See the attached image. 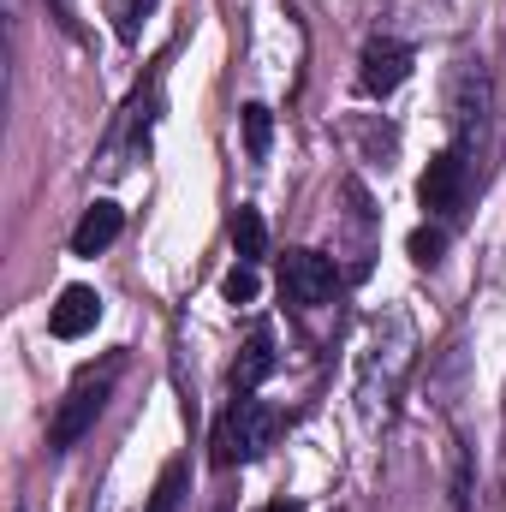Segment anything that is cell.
<instances>
[{
    "instance_id": "8992f818",
    "label": "cell",
    "mask_w": 506,
    "mask_h": 512,
    "mask_svg": "<svg viewBox=\"0 0 506 512\" xmlns=\"http://www.w3.org/2000/svg\"><path fill=\"white\" fill-rule=\"evenodd\" d=\"M465 191H471V155H465L459 143H447V149L429 161L417 197H423L429 215H459V209H465Z\"/></svg>"
},
{
    "instance_id": "9c48e42d",
    "label": "cell",
    "mask_w": 506,
    "mask_h": 512,
    "mask_svg": "<svg viewBox=\"0 0 506 512\" xmlns=\"http://www.w3.org/2000/svg\"><path fill=\"white\" fill-rule=\"evenodd\" d=\"M96 322H102V298H96V286H66V292H60V304L48 310L54 340H84Z\"/></svg>"
},
{
    "instance_id": "30bf717a",
    "label": "cell",
    "mask_w": 506,
    "mask_h": 512,
    "mask_svg": "<svg viewBox=\"0 0 506 512\" xmlns=\"http://www.w3.org/2000/svg\"><path fill=\"white\" fill-rule=\"evenodd\" d=\"M274 376V328L268 322H256L251 340L239 346V358H233V393H256V387Z\"/></svg>"
},
{
    "instance_id": "52a82bcc",
    "label": "cell",
    "mask_w": 506,
    "mask_h": 512,
    "mask_svg": "<svg viewBox=\"0 0 506 512\" xmlns=\"http://www.w3.org/2000/svg\"><path fill=\"white\" fill-rule=\"evenodd\" d=\"M405 78H411V48H405V42H393V36L364 42V60H358V84H364V96H393Z\"/></svg>"
},
{
    "instance_id": "5b68a950",
    "label": "cell",
    "mask_w": 506,
    "mask_h": 512,
    "mask_svg": "<svg viewBox=\"0 0 506 512\" xmlns=\"http://www.w3.org/2000/svg\"><path fill=\"white\" fill-rule=\"evenodd\" d=\"M489 137V72L483 60H459L453 72V143L471 155Z\"/></svg>"
},
{
    "instance_id": "3957f363",
    "label": "cell",
    "mask_w": 506,
    "mask_h": 512,
    "mask_svg": "<svg viewBox=\"0 0 506 512\" xmlns=\"http://www.w3.org/2000/svg\"><path fill=\"white\" fill-rule=\"evenodd\" d=\"M274 435H280L274 405H262L256 393H233V405L221 411V423H215V435H209V459H215L221 471L256 465V459L274 447Z\"/></svg>"
},
{
    "instance_id": "ac0fdd59",
    "label": "cell",
    "mask_w": 506,
    "mask_h": 512,
    "mask_svg": "<svg viewBox=\"0 0 506 512\" xmlns=\"http://www.w3.org/2000/svg\"><path fill=\"white\" fill-rule=\"evenodd\" d=\"M256 512H304V507H292V501H268V507H256Z\"/></svg>"
},
{
    "instance_id": "8fae6325",
    "label": "cell",
    "mask_w": 506,
    "mask_h": 512,
    "mask_svg": "<svg viewBox=\"0 0 506 512\" xmlns=\"http://www.w3.org/2000/svg\"><path fill=\"white\" fill-rule=\"evenodd\" d=\"M120 227H126V209L120 203H90L84 221L72 227V256H102L120 239Z\"/></svg>"
},
{
    "instance_id": "277c9868",
    "label": "cell",
    "mask_w": 506,
    "mask_h": 512,
    "mask_svg": "<svg viewBox=\"0 0 506 512\" xmlns=\"http://www.w3.org/2000/svg\"><path fill=\"white\" fill-rule=\"evenodd\" d=\"M334 292H340V268L322 251H286L280 256V298H286L298 316L322 310Z\"/></svg>"
},
{
    "instance_id": "4fadbf2b",
    "label": "cell",
    "mask_w": 506,
    "mask_h": 512,
    "mask_svg": "<svg viewBox=\"0 0 506 512\" xmlns=\"http://www.w3.org/2000/svg\"><path fill=\"white\" fill-rule=\"evenodd\" d=\"M179 507H185V459L161 465V477H155V489H149V507H143V512H179Z\"/></svg>"
},
{
    "instance_id": "ba28073f",
    "label": "cell",
    "mask_w": 506,
    "mask_h": 512,
    "mask_svg": "<svg viewBox=\"0 0 506 512\" xmlns=\"http://www.w3.org/2000/svg\"><path fill=\"white\" fill-rule=\"evenodd\" d=\"M149 120H155V96H137L126 108V120H120V131H114L108 149H102V173H126L131 155L149 149Z\"/></svg>"
},
{
    "instance_id": "7c38bea8",
    "label": "cell",
    "mask_w": 506,
    "mask_h": 512,
    "mask_svg": "<svg viewBox=\"0 0 506 512\" xmlns=\"http://www.w3.org/2000/svg\"><path fill=\"white\" fill-rule=\"evenodd\" d=\"M233 251H239V262H262L268 256V227H262V215L251 203L233 209Z\"/></svg>"
},
{
    "instance_id": "e0dca14e",
    "label": "cell",
    "mask_w": 506,
    "mask_h": 512,
    "mask_svg": "<svg viewBox=\"0 0 506 512\" xmlns=\"http://www.w3.org/2000/svg\"><path fill=\"white\" fill-rule=\"evenodd\" d=\"M441 251H447V233H441V227H417V233H411V262L429 268V262H441Z\"/></svg>"
},
{
    "instance_id": "7a4b0ae2",
    "label": "cell",
    "mask_w": 506,
    "mask_h": 512,
    "mask_svg": "<svg viewBox=\"0 0 506 512\" xmlns=\"http://www.w3.org/2000/svg\"><path fill=\"white\" fill-rule=\"evenodd\" d=\"M120 370H126L120 352L102 358V364H84V370H78V382L66 387V399L54 405V423H48V447H54V453H72V447L96 429V417H102L108 393H114V382H120Z\"/></svg>"
},
{
    "instance_id": "9a60e30c",
    "label": "cell",
    "mask_w": 506,
    "mask_h": 512,
    "mask_svg": "<svg viewBox=\"0 0 506 512\" xmlns=\"http://www.w3.org/2000/svg\"><path fill=\"white\" fill-rule=\"evenodd\" d=\"M256 286H262V280H256V262H233V268H227V280H221L227 304H251Z\"/></svg>"
},
{
    "instance_id": "6da1fadb",
    "label": "cell",
    "mask_w": 506,
    "mask_h": 512,
    "mask_svg": "<svg viewBox=\"0 0 506 512\" xmlns=\"http://www.w3.org/2000/svg\"><path fill=\"white\" fill-rule=\"evenodd\" d=\"M411 364H417V328L405 310H387L370 334V346H364V364H358V411L370 429L393 417V399L411 376Z\"/></svg>"
},
{
    "instance_id": "2e32d148",
    "label": "cell",
    "mask_w": 506,
    "mask_h": 512,
    "mask_svg": "<svg viewBox=\"0 0 506 512\" xmlns=\"http://www.w3.org/2000/svg\"><path fill=\"white\" fill-rule=\"evenodd\" d=\"M108 12H114V30H120L126 42H137V30H143V18L155 12V0H114Z\"/></svg>"
},
{
    "instance_id": "5bb4252c",
    "label": "cell",
    "mask_w": 506,
    "mask_h": 512,
    "mask_svg": "<svg viewBox=\"0 0 506 512\" xmlns=\"http://www.w3.org/2000/svg\"><path fill=\"white\" fill-rule=\"evenodd\" d=\"M239 120H245V149H251V161H268V143H274V114H268L262 102H251Z\"/></svg>"
}]
</instances>
